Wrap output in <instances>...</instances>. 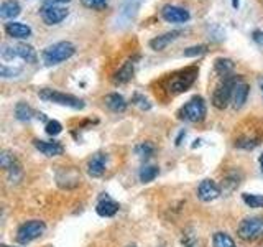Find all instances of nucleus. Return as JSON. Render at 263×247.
Wrapping results in <instances>:
<instances>
[{"label": "nucleus", "mask_w": 263, "mask_h": 247, "mask_svg": "<svg viewBox=\"0 0 263 247\" xmlns=\"http://www.w3.org/2000/svg\"><path fill=\"white\" fill-rule=\"evenodd\" d=\"M38 96H40V99H43V101H46V102L66 105V107H71V109H76V111H81V109H84V107H86V102L82 101V99L72 96V94L61 93V91H56V89H51V87L40 89Z\"/></svg>", "instance_id": "f257e3e1"}, {"label": "nucleus", "mask_w": 263, "mask_h": 247, "mask_svg": "<svg viewBox=\"0 0 263 247\" xmlns=\"http://www.w3.org/2000/svg\"><path fill=\"white\" fill-rule=\"evenodd\" d=\"M76 53V46H74L71 41H58V43L49 45L43 49V61L48 66L53 64H60Z\"/></svg>", "instance_id": "f03ea898"}, {"label": "nucleus", "mask_w": 263, "mask_h": 247, "mask_svg": "<svg viewBox=\"0 0 263 247\" xmlns=\"http://www.w3.org/2000/svg\"><path fill=\"white\" fill-rule=\"evenodd\" d=\"M205 112H208V107H205V101L201 96H194L191 97L189 101L181 107V109L176 112L178 119L179 120H184V122H201L205 117Z\"/></svg>", "instance_id": "7ed1b4c3"}, {"label": "nucleus", "mask_w": 263, "mask_h": 247, "mask_svg": "<svg viewBox=\"0 0 263 247\" xmlns=\"http://www.w3.org/2000/svg\"><path fill=\"white\" fill-rule=\"evenodd\" d=\"M238 81H240V78L234 76V74L224 76V79L219 82L217 87L214 89V93H212V105L217 107V109H226L230 102V99H232L234 87Z\"/></svg>", "instance_id": "20e7f679"}, {"label": "nucleus", "mask_w": 263, "mask_h": 247, "mask_svg": "<svg viewBox=\"0 0 263 247\" xmlns=\"http://www.w3.org/2000/svg\"><path fill=\"white\" fill-rule=\"evenodd\" d=\"M238 237L245 242H255L263 237V216H252L240 221L237 227Z\"/></svg>", "instance_id": "39448f33"}, {"label": "nucleus", "mask_w": 263, "mask_h": 247, "mask_svg": "<svg viewBox=\"0 0 263 247\" xmlns=\"http://www.w3.org/2000/svg\"><path fill=\"white\" fill-rule=\"evenodd\" d=\"M46 231V224L40 219H30L16 229V241L22 245H27L35 239L41 237Z\"/></svg>", "instance_id": "423d86ee"}, {"label": "nucleus", "mask_w": 263, "mask_h": 247, "mask_svg": "<svg viewBox=\"0 0 263 247\" xmlns=\"http://www.w3.org/2000/svg\"><path fill=\"white\" fill-rule=\"evenodd\" d=\"M2 58L5 61H10L13 58H20V60L27 63H36L38 55L35 51V48L27 45V43H18L15 46H2Z\"/></svg>", "instance_id": "0eeeda50"}, {"label": "nucleus", "mask_w": 263, "mask_h": 247, "mask_svg": "<svg viewBox=\"0 0 263 247\" xmlns=\"http://www.w3.org/2000/svg\"><path fill=\"white\" fill-rule=\"evenodd\" d=\"M197 76V69L196 68H187L184 71H181L178 74H175L170 82H168V89L170 93L173 94H179V93H184L189 87L193 86V82L196 81Z\"/></svg>", "instance_id": "6e6552de"}, {"label": "nucleus", "mask_w": 263, "mask_h": 247, "mask_svg": "<svg viewBox=\"0 0 263 247\" xmlns=\"http://www.w3.org/2000/svg\"><path fill=\"white\" fill-rule=\"evenodd\" d=\"M220 196V188L214 180H202L197 186V198L202 203H211Z\"/></svg>", "instance_id": "1a4fd4ad"}, {"label": "nucleus", "mask_w": 263, "mask_h": 247, "mask_svg": "<svg viewBox=\"0 0 263 247\" xmlns=\"http://www.w3.org/2000/svg\"><path fill=\"white\" fill-rule=\"evenodd\" d=\"M107 160H109L107 153H102V152L94 153L89 158V162H87V167H86L87 168V175L92 177V178H101L104 173H105Z\"/></svg>", "instance_id": "9d476101"}, {"label": "nucleus", "mask_w": 263, "mask_h": 247, "mask_svg": "<svg viewBox=\"0 0 263 247\" xmlns=\"http://www.w3.org/2000/svg\"><path fill=\"white\" fill-rule=\"evenodd\" d=\"M40 13L46 25H58L68 16V10L63 7H58V5H45L40 10Z\"/></svg>", "instance_id": "9b49d317"}, {"label": "nucleus", "mask_w": 263, "mask_h": 247, "mask_svg": "<svg viewBox=\"0 0 263 247\" xmlns=\"http://www.w3.org/2000/svg\"><path fill=\"white\" fill-rule=\"evenodd\" d=\"M161 16L170 23H184L191 19V15L183 7L178 5H164L161 8Z\"/></svg>", "instance_id": "f8f14e48"}, {"label": "nucleus", "mask_w": 263, "mask_h": 247, "mask_svg": "<svg viewBox=\"0 0 263 247\" xmlns=\"http://www.w3.org/2000/svg\"><path fill=\"white\" fill-rule=\"evenodd\" d=\"M36 150H40L45 156H60L64 153V147L60 144L58 140H51V142H46V140H35L33 142Z\"/></svg>", "instance_id": "ddd939ff"}, {"label": "nucleus", "mask_w": 263, "mask_h": 247, "mask_svg": "<svg viewBox=\"0 0 263 247\" xmlns=\"http://www.w3.org/2000/svg\"><path fill=\"white\" fill-rule=\"evenodd\" d=\"M179 35H183V31L181 30H173V31H166V33H163V35L160 37H155L153 40H150V48L155 49V51H163L164 48H166L171 41H175Z\"/></svg>", "instance_id": "4468645a"}, {"label": "nucleus", "mask_w": 263, "mask_h": 247, "mask_svg": "<svg viewBox=\"0 0 263 247\" xmlns=\"http://www.w3.org/2000/svg\"><path fill=\"white\" fill-rule=\"evenodd\" d=\"M5 31L8 37L16 38V40H25L31 37V28L28 25L20 23V22H8L5 23Z\"/></svg>", "instance_id": "2eb2a0df"}, {"label": "nucleus", "mask_w": 263, "mask_h": 247, "mask_svg": "<svg viewBox=\"0 0 263 247\" xmlns=\"http://www.w3.org/2000/svg\"><path fill=\"white\" fill-rule=\"evenodd\" d=\"M117 211H119V203H115L114 200H110L109 196H104L96 206V213L101 218H112V216L117 214Z\"/></svg>", "instance_id": "dca6fc26"}, {"label": "nucleus", "mask_w": 263, "mask_h": 247, "mask_svg": "<svg viewBox=\"0 0 263 247\" xmlns=\"http://www.w3.org/2000/svg\"><path fill=\"white\" fill-rule=\"evenodd\" d=\"M250 93V86L247 84L243 81H238L235 87H234V94H232V104H234V109H240V107L245 105L247 102V97H249Z\"/></svg>", "instance_id": "f3484780"}, {"label": "nucleus", "mask_w": 263, "mask_h": 247, "mask_svg": "<svg viewBox=\"0 0 263 247\" xmlns=\"http://www.w3.org/2000/svg\"><path fill=\"white\" fill-rule=\"evenodd\" d=\"M134 73H135V63L134 60H128L114 74V82L115 84H127V82L134 78Z\"/></svg>", "instance_id": "a211bd4d"}, {"label": "nucleus", "mask_w": 263, "mask_h": 247, "mask_svg": "<svg viewBox=\"0 0 263 247\" xmlns=\"http://www.w3.org/2000/svg\"><path fill=\"white\" fill-rule=\"evenodd\" d=\"M104 102H105V105L109 107V109H110L112 112H117V114L125 112V109H127V101H125V99H123V96H120L119 93H110V94H107L105 99H104Z\"/></svg>", "instance_id": "6ab92c4d"}, {"label": "nucleus", "mask_w": 263, "mask_h": 247, "mask_svg": "<svg viewBox=\"0 0 263 247\" xmlns=\"http://www.w3.org/2000/svg\"><path fill=\"white\" fill-rule=\"evenodd\" d=\"M20 12H22V7L16 0H5V2L0 5V16L5 20L15 19V16L20 15Z\"/></svg>", "instance_id": "aec40b11"}, {"label": "nucleus", "mask_w": 263, "mask_h": 247, "mask_svg": "<svg viewBox=\"0 0 263 247\" xmlns=\"http://www.w3.org/2000/svg\"><path fill=\"white\" fill-rule=\"evenodd\" d=\"M181 245L183 247H204V242L201 241L199 236H196L193 229H186L181 237Z\"/></svg>", "instance_id": "412c9836"}, {"label": "nucleus", "mask_w": 263, "mask_h": 247, "mask_svg": "<svg viewBox=\"0 0 263 247\" xmlns=\"http://www.w3.org/2000/svg\"><path fill=\"white\" fill-rule=\"evenodd\" d=\"M214 69H216L220 76H229V74L234 71V61L229 60V58H217V60L214 61Z\"/></svg>", "instance_id": "4be33fe9"}, {"label": "nucleus", "mask_w": 263, "mask_h": 247, "mask_svg": "<svg viewBox=\"0 0 263 247\" xmlns=\"http://www.w3.org/2000/svg\"><path fill=\"white\" fill-rule=\"evenodd\" d=\"M15 117L22 122H28L33 117V109L27 102H18L15 105Z\"/></svg>", "instance_id": "5701e85b"}, {"label": "nucleus", "mask_w": 263, "mask_h": 247, "mask_svg": "<svg viewBox=\"0 0 263 247\" xmlns=\"http://www.w3.org/2000/svg\"><path fill=\"white\" fill-rule=\"evenodd\" d=\"M212 245L214 247H237L234 239L227 233H216L212 236Z\"/></svg>", "instance_id": "b1692460"}, {"label": "nucleus", "mask_w": 263, "mask_h": 247, "mask_svg": "<svg viewBox=\"0 0 263 247\" xmlns=\"http://www.w3.org/2000/svg\"><path fill=\"white\" fill-rule=\"evenodd\" d=\"M158 167H153V165H146V167H143L142 170H140V181L142 183H150V181H153L156 177H158Z\"/></svg>", "instance_id": "393cba45"}, {"label": "nucleus", "mask_w": 263, "mask_h": 247, "mask_svg": "<svg viewBox=\"0 0 263 247\" xmlns=\"http://www.w3.org/2000/svg\"><path fill=\"white\" fill-rule=\"evenodd\" d=\"M243 203L253 209H260L263 208V195H253V193H243L242 195Z\"/></svg>", "instance_id": "a878e982"}, {"label": "nucleus", "mask_w": 263, "mask_h": 247, "mask_svg": "<svg viewBox=\"0 0 263 247\" xmlns=\"http://www.w3.org/2000/svg\"><path fill=\"white\" fill-rule=\"evenodd\" d=\"M135 152L137 155L140 156V158H152L153 153H155V145L150 144V142H142V144H138L135 147Z\"/></svg>", "instance_id": "bb28decb"}, {"label": "nucleus", "mask_w": 263, "mask_h": 247, "mask_svg": "<svg viewBox=\"0 0 263 247\" xmlns=\"http://www.w3.org/2000/svg\"><path fill=\"white\" fill-rule=\"evenodd\" d=\"M0 165H2V168L5 171L12 170L13 167H16L18 165V162H16V156L10 152H2V155H0Z\"/></svg>", "instance_id": "cd10ccee"}, {"label": "nucleus", "mask_w": 263, "mask_h": 247, "mask_svg": "<svg viewBox=\"0 0 263 247\" xmlns=\"http://www.w3.org/2000/svg\"><path fill=\"white\" fill-rule=\"evenodd\" d=\"M258 144H260L258 138H252V137H242V138L235 140V147L243 148V150H253Z\"/></svg>", "instance_id": "c85d7f7f"}, {"label": "nucleus", "mask_w": 263, "mask_h": 247, "mask_svg": "<svg viewBox=\"0 0 263 247\" xmlns=\"http://www.w3.org/2000/svg\"><path fill=\"white\" fill-rule=\"evenodd\" d=\"M45 130H46V134H48V135L56 137V135H60L61 132H63V126H61V123L58 122V120H48Z\"/></svg>", "instance_id": "c756f323"}, {"label": "nucleus", "mask_w": 263, "mask_h": 247, "mask_svg": "<svg viewBox=\"0 0 263 247\" xmlns=\"http://www.w3.org/2000/svg\"><path fill=\"white\" fill-rule=\"evenodd\" d=\"M208 51V46L205 45H194V46H189L184 49V56L186 58H194V56H201Z\"/></svg>", "instance_id": "7c9ffc66"}, {"label": "nucleus", "mask_w": 263, "mask_h": 247, "mask_svg": "<svg viewBox=\"0 0 263 247\" xmlns=\"http://www.w3.org/2000/svg\"><path fill=\"white\" fill-rule=\"evenodd\" d=\"M20 73H22L20 68H10L7 64H2V68H0V76L2 78H16Z\"/></svg>", "instance_id": "2f4dec72"}, {"label": "nucleus", "mask_w": 263, "mask_h": 247, "mask_svg": "<svg viewBox=\"0 0 263 247\" xmlns=\"http://www.w3.org/2000/svg\"><path fill=\"white\" fill-rule=\"evenodd\" d=\"M132 102L134 104H137L140 109H145V111H148L152 107V104H150V101L145 97V96H142V94H134V99H132Z\"/></svg>", "instance_id": "473e14b6"}, {"label": "nucleus", "mask_w": 263, "mask_h": 247, "mask_svg": "<svg viewBox=\"0 0 263 247\" xmlns=\"http://www.w3.org/2000/svg\"><path fill=\"white\" fill-rule=\"evenodd\" d=\"M81 4L87 8H102L107 4V0H81Z\"/></svg>", "instance_id": "72a5a7b5"}, {"label": "nucleus", "mask_w": 263, "mask_h": 247, "mask_svg": "<svg viewBox=\"0 0 263 247\" xmlns=\"http://www.w3.org/2000/svg\"><path fill=\"white\" fill-rule=\"evenodd\" d=\"M252 38H253V41L257 45L263 46V31L261 30H253L252 31Z\"/></svg>", "instance_id": "f704fd0d"}, {"label": "nucleus", "mask_w": 263, "mask_h": 247, "mask_svg": "<svg viewBox=\"0 0 263 247\" xmlns=\"http://www.w3.org/2000/svg\"><path fill=\"white\" fill-rule=\"evenodd\" d=\"M66 2H71V0H45L46 5H58V4H66Z\"/></svg>", "instance_id": "c9c22d12"}, {"label": "nucleus", "mask_w": 263, "mask_h": 247, "mask_svg": "<svg viewBox=\"0 0 263 247\" xmlns=\"http://www.w3.org/2000/svg\"><path fill=\"white\" fill-rule=\"evenodd\" d=\"M184 135H186V132L183 130V132H181V134L178 135V138H176V145H179V144H181V138H183Z\"/></svg>", "instance_id": "e433bc0d"}, {"label": "nucleus", "mask_w": 263, "mask_h": 247, "mask_svg": "<svg viewBox=\"0 0 263 247\" xmlns=\"http://www.w3.org/2000/svg\"><path fill=\"white\" fill-rule=\"evenodd\" d=\"M258 163H260V170L263 171V153L260 155V158H258Z\"/></svg>", "instance_id": "4c0bfd02"}, {"label": "nucleus", "mask_w": 263, "mask_h": 247, "mask_svg": "<svg viewBox=\"0 0 263 247\" xmlns=\"http://www.w3.org/2000/svg\"><path fill=\"white\" fill-rule=\"evenodd\" d=\"M238 5H240V2H238V0H232V7L234 8H238Z\"/></svg>", "instance_id": "58836bf2"}, {"label": "nucleus", "mask_w": 263, "mask_h": 247, "mask_svg": "<svg viewBox=\"0 0 263 247\" xmlns=\"http://www.w3.org/2000/svg\"><path fill=\"white\" fill-rule=\"evenodd\" d=\"M260 87H261V94H263V79L260 81Z\"/></svg>", "instance_id": "ea45409f"}, {"label": "nucleus", "mask_w": 263, "mask_h": 247, "mask_svg": "<svg viewBox=\"0 0 263 247\" xmlns=\"http://www.w3.org/2000/svg\"><path fill=\"white\" fill-rule=\"evenodd\" d=\"M2 247H12V245H7V244H2Z\"/></svg>", "instance_id": "a19ab883"}, {"label": "nucleus", "mask_w": 263, "mask_h": 247, "mask_svg": "<svg viewBox=\"0 0 263 247\" xmlns=\"http://www.w3.org/2000/svg\"><path fill=\"white\" fill-rule=\"evenodd\" d=\"M127 247H137V245H134V244H132V245H127Z\"/></svg>", "instance_id": "79ce46f5"}]
</instances>
